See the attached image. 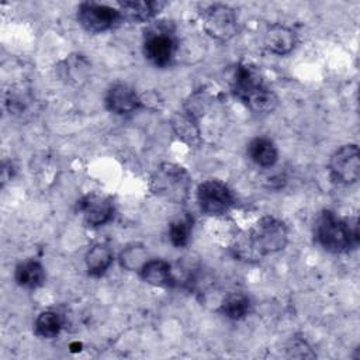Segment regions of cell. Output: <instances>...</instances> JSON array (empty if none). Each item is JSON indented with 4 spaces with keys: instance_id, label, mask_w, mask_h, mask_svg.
<instances>
[{
    "instance_id": "cell-21",
    "label": "cell",
    "mask_w": 360,
    "mask_h": 360,
    "mask_svg": "<svg viewBox=\"0 0 360 360\" xmlns=\"http://www.w3.org/2000/svg\"><path fill=\"white\" fill-rule=\"evenodd\" d=\"M120 264L129 271H139L149 260L146 248L141 243H131L125 246L120 253Z\"/></svg>"
},
{
    "instance_id": "cell-23",
    "label": "cell",
    "mask_w": 360,
    "mask_h": 360,
    "mask_svg": "<svg viewBox=\"0 0 360 360\" xmlns=\"http://www.w3.org/2000/svg\"><path fill=\"white\" fill-rule=\"evenodd\" d=\"M193 231V218L188 214H184L174 219L169 226V239L173 246L183 248L188 243L190 235Z\"/></svg>"
},
{
    "instance_id": "cell-14",
    "label": "cell",
    "mask_w": 360,
    "mask_h": 360,
    "mask_svg": "<svg viewBox=\"0 0 360 360\" xmlns=\"http://www.w3.org/2000/svg\"><path fill=\"white\" fill-rule=\"evenodd\" d=\"M143 281L158 287H172L176 284V278L169 262L162 259H149L139 270Z\"/></svg>"
},
{
    "instance_id": "cell-19",
    "label": "cell",
    "mask_w": 360,
    "mask_h": 360,
    "mask_svg": "<svg viewBox=\"0 0 360 360\" xmlns=\"http://www.w3.org/2000/svg\"><path fill=\"white\" fill-rule=\"evenodd\" d=\"M250 301L243 292H229L225 295L219 305V312L232 321L245 318L249 312Z\"/></svg>"
},
{
    "instance_id": "cell-7",
    "label": "cell",
    "mask_w": 360,
    "mask_h": 360,
    "mask_svg": "<svg viewBox=\"0 0 360 360\" xmlns=\"http://www.w3.org/2000/svg\"><path fill=\"white\" fill-rule=\"evenodd\" d=\"M202 25L205 32L221 42L232 39L238 34V18L226 4H211L202 14Z\"/></svg>"
},
{
    "instance_id": "cell-3",
    "label": "cell",
    "mask_w": 360,
    "mask_h": 360,
    "mask_svg": "<svg viewBox=\"0 0 360 360\" xmlns=\"http://www.w3.org/2000/svg\"><path fill=\"white\" fill-rule=\"evenodd\" d=\"M288 242V229L285 224L273 217L264 215L257 219L253 226L249 229L246 240L242 243V250H238V255H245L249 248V257L273 255L285 248Z\"/></svg>"
},
{
    "instance_id": "cell-22",
    "label": "cell",
    "mask_w": 360,
    "mask_h": 360,
    "mask_svg": "<svg viewBox=\"0 0 360 360\" xmlns=\"http://www.w3.org/2000/svg\"><path fill=\"white\" fill-rule=\"evenodd\" d=\"M62 65H63L62 68L63 77L68 79L69 83L77 86L86 80L90 65L82 55H70L63 60Z\"/></svg>"
},
{
    "instance_id": "cell-4",
    "label": "cell",
    "mask_w": 360,
    "mask_h": 360,
    "mask_svg": "<svg viewBox=\"0 0 360 360\" xmlns=\"http://www.w3.org/2000/svg\"><path fill=\"white\" fill-rule=\"evenodd\" d=\"M190 188L191 176L177 163L163 162L149 177V190L152 194L172 204H184L188 200Z\"/></svg>"
},
{
    "instance_id": "cell-1",
    "label": "cell",
    "mask_w": 360,
    "mask_h": 360,
    "mask_svg": "<svg viewBox=\"0 0 360 360\" xmlns=\"http://www.w3.org/2000/svg\"><path fill=\"white\" fill-rule=\"evenodd\" d=\"M231 89L256 114H270L278 105L277 94L264 83L260 70L250 63L236 65Z\"/></svg>"
},
{
    "instance_id": "cell-2",
    "label": "cell",
    "mask_w": 360,
    "mask_h": 360,
    "mask_svg": "<svg viewBox=\"0 0 360 360\" xmlns=\"http://www.w3.org/2000/svg\"><path fill=\"white\" fill-rule=\"evenodd\" d=\"M314 235L319 246L330 253H346L354 249L360 238L356 218H342L329 210L316 217Z\"/></svg>"
},
{
    "instance_id": "cell-18",
    "label": "cell",
    "mask_w": 360,
    "mask_h": 360,
    "mask_svg": "<svg viewBox=\"0 0 360 360\" xmlns=\"http://www.w3.org/2000/svg\"><path fill=\"white\" fill-rule=\"evenodd\" d=\"M15 283L24 288H37L45 281V270L37 260L21 262L14 270Z\"/></svg>"
},
{
    "instance_id": "cell-8",
    "label": "cell",
    "mask_w": 360,
    "mask_h": 360,
    "mask_svg": "<svg viewBox=\"0 0 360 360\" xmlns=\"http://www.w3.org/2000/svg\"><path fill=\"white\" fill-rule=\"evenodd\" d=\"M77 21L84 31L90 34H100L121 21V15L117 8L107 4L83 1L77 7Z\"/></svg>"
},
{
    "instance_id": "cell-15",
    "label": "cell",
    "mask_w": 360,
    "mask_h": 360,
    "mask_svg": "<svg viewBox=\"0 0 360 360\" xmlns=\"http://www.w3.org/2000/svg\"><path fill=\"white\" fill-rule=\"evenodd\" d=\"M248 156L260 167H271L277 162L278 150L271 139L257 136L249 142Z\"/></svg>"
},
{
    "instance_id": "cell-11",
    "label": "cell",
    "mask_w": 360,
    "mask_h": 360,
    "mask_svg": "<svg viewBox=\"0 0 360 360\" xmlns=\"http://www.w3.org/2000/svg\"><path fill=\"white\" fill-rule=\"evenodd\" d=\"M107 108L118 115L129 114L142 105L141 96L127 83H114L105 94Z\"/></svg>"
},
{
    "instance_id": "cell-6",
    "label": "cell",
    "mask_w": 360,
    "mask_h": 360,
    "mask_svg": "<svg viewBox=\"0 0 360 360\" xmlns=\"http://www.w3.org/2000/svg\"><path fill=\"white\" fill-rule=\"evenodd\" d=\"M200 210L211 217L226 214L235 204L232 190L218 179H208L197 187Z\"/></svg>"
},
{
    "instance_id": "cell-20",
    "label": "cell",
    "mask_w": 360,
    "mask_h": 360,
    "mask_svg": "<svg viewBox=\"0 0 360 360\" xmlns=\"http://www.w3.org/2000/svg\"><path fill=\"white\" fill-rule=\"evenodd\" d=\"M63 328V318L59 312L48 309L35 319V333L44 339H52L59 335Z\"/></svg>"
},
{
    "instance_id": "cell-13",
    "label": "cell",
    "mask_w": 360,
    "mask_h": 360,
    "mask_svg": "<svg viewBox=\"0 0 360 360\" xmlns=\"http://www.w3.org/2000/svg\"><path fill=\"white\" fill-rule=\"evenodd\" d=\"M166 3L160 0H145V1H122L120 3V15L121 20L129 22H143L149 21L158 15Z\"/></svg>"
},
{
    "instance_id": "cell-17",
    "label": "cell",
    "mask_w": 360,
    "mask_h": 360,
    "mask_svg": "<svg viewBox=\"0 0 360 360\" xmlns=\"http://www.w3.org/2000/svg\"><path fill=\"white\" fill-rule=\"evenodd\" d=\"M84 263L87 273L93 277H100L103 276L108 267L112 263V252L111 249L104 245V243H96L93 245L86 256H84Z\"/></svg>"
},
{
    "instance_id": "cell-9",
    "label": "cell",
    "mask_w": 360,
    "mask_h": 360,
    "mask_svg": "<svg viewBox=\"0 0 360 360\" xmlns=\"http://www.w3.org/2000/svg\"><path fill=\"white\" fill-rule=\"evenodd\" d=\"M330 177L339 184H353L360 177V156L359 148L354 143H347L338 148L329 159Z\"/></svg>"
},
{
    "instance_id": "cell-5",
    "label": "cell",
    "mask_w": 360,
    "mask_h": 360,
    "mask_svg": "<svg viewBox=\"0 0 360 360\" xmlns=\"http://www.w3.org/2000/svg\"><path fill=\"white\" fill-rule=\"evenodd\" d=\"M177 51V39L173 28L165 22H156L145 31L143 55L155 66H167Z\"/></svg>"
},
{
    "instance_id": "cell-12",
    "label": "cell",
    "mask_w": 360,
    "mask_h": 360,
    "mask_svg": "<svg viewBox=\"0 0 360 360\" xmlns=\"http://www.w3.org/2000/svg\"><path fill=\"white\" fill-rule=\"evenodd\" d=\"M263 44L266 49L271 53L283 56L288 55L294 49L297 44V35L290 27L274 22L266 28L263 35Z\"/></svg>"
},
{
    "instance_id": "cell-16",
    "label": "cell",
    "mask_w": 360,
    "mask_h": 360,
    "mask_svg": "<svg viewBox=\"0 0 360 360\" xmlns=\"http://www.w3.org/2000/svg\"><path fill=\"white\" fill-rule=\"evenodd\" d=\"M172 128L174 134L187 145L194 146L200 143V128L197 118L188 111L183 110L172 117Z\"/></svg>"
},
{
    "instance_id": "cell-10",
    "label": "cell",
    "mask_w": 360,
    "mask_h": 360,
    "mask_svg": "<svg viewBox=\"0 0 360 360\" xmlns=\"http://www.w3.org/2000/svg\"><path fill=\"white\" fill-rule=\"evenodd\" d=\"M79 211L89 226H100L112 218L114 204L107 195L90 193L79 201Z\"/></svg>"
}]
</instances>
